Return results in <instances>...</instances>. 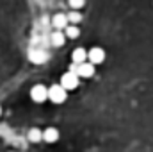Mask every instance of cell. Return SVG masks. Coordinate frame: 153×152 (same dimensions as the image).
Here are the masks:
<instances>
[{"instance_id":"52a82bcc","label":"cell","mask_w":153,"mask_h":152,"mask_svg":"<svg viewBox=\"0 0 153 152\" xmlns=\"http://www.w3.org/2000/svg\"><path fill=\"white\" fill-rule=\"evenodd\" d=\"M29 59H30L32 63H36V65H41V63H45V61L48 59V56H46V52L41 50V48H32V50L29 52Z\"/></svg>"},{"instance_id":"9c48e42d","label":"cell","mask_w":153,"mask_h":152,"mask_svg":"<svg viewBox=\"0 0 153 152\" xmlns=\"http://www.w3.org/2000/svg\"><path fill=\"white\" fill-rule=\"evenodd\" d=\"M59 140V131L55 129V127H46L45 131H43V141H46V143H55Z\"/></svg>"},{"instance_id":"8fae6325","label":"cell","mask_w":153,"mask_h":152,"mask_svg":"<svg viewBox=\"0 0 153 152\" xmlns=\"http://www.w3.org/2000/svg\"><path fill=\"white\" fill-rule=\"evenodd\" d=\"M27 138H29L30 143H41V140H43V131L38 129V127H32V129L29 131Z\"/></svg>"},{"instance_id":"6da1fadb","label":"cell","mask_w":153,"mask_h":152,"mask_svg":"<svg viewBox=\"0 0 153 152\" xmlns=\"http://www.w3.org/2000/svg\"><path fill=\"white\" fill-rule=\"evenodd\" d=\"M66 99H68V91L61 84H52L48 88V100H52L53 104H64Z\"/></svg>"},{"instance_id":"30bf717a","label":"cell","mask_w":153,"mask_h":152,"mask_svg":"<svg viewBox=\"0 0 153 152\" xmlns=\"http://www.w3.org/2000/svg\"><path fill=\"white\" fill-rule=\"evenodd\" d=\"M50 43H52L53 47H62V45L66 43V34H64L62 31H53V32L50 34Z\"/></svg>"},{"instance_id":"4fadbf2b","label":"cell","mask_w":153,"mask_h":152,"mask_svg":"<svg viewBox=\"0 0 153 152\" xmlns=\"http://www.w3.org/2000/svg\"><path fill=\"white\" fill-rule=\"evenodd\" d=\"M68 22H70V25H76V23H80L82 22V14H80V11H70V14H68Z\"/></svg>"},{"instance_id":"5bb4252c","label":"cell","mask_w":153,"mask_h":152,"mask_svg":"<svg viewBox=\"0 0 153 152\" xmlns=\"http://www.w3.org/2000/svg\"><path fill=\"white\" fill-rule=\"evenodd\" d=\"M68 4H70L71 9L78 11V9H82V7L85 5V0H68Z\"/></svg>"},{"instance_id":"9a60e30c","label":"cell","mask_w":153,"mask_h":152,"mask_svg":"<svg viewBox=\"0 0 153 152\" xmlns=\"http://www.w3.org/2000/svg\"><path fill=\"white\" fill-rule=\"evenodd\" d=\"M0 116H2V108H0Z\"/></svg>"},{"instance_id":"8992f818","label":"cell","mask_w":153,"mask_h":152,"mask_svg":"<svg viewBox=\"0 0 153 152\" xmlns=\"http://www.w3.org/2000/svg\"><path fill=\"white\" fill-rule=\"evenodd\" d=\"M94 65H91L89 61H85V63H82V65H78V70H76V75L80 77V79H89V77L94 75Z\"/></svg>"},{"instance_id":"3957f363","label":"cell","mask_w":153,"mask_h":152,"mask_svg":"<svg viewBox=\"0 0 153 152\" xmlns=\"http://www.w3.org/2000/svg\"><path fill=\"white\" fill-rule=\"evenodd\" d=\"M30 99L36 102V104H41L45 100H48V88L45 84H36L30 88Z\"/></svg>"},{"instance_id":"7c38bea8","label":"cell","mask_w":153,"mask_h":152,"mask_svg":"<svg viewBox=\"0 0 153 152\" xmlns=\"http://www.w3.org/2000/svg\"><path fill=\"white\" fill-rule=\"evenodd\" d=\"M64 34H66V38H70V39H76L80 36V29L76 25H68L64 29Z\"/></svg>"},{"instance_id":"7a4b0ae2","label":"cell","mask_w":153,"mask_h":152,"mask_svg":"<svg viewBox=\"0 0 153 152\" xmlns=\"http://www.w3.org/2000/svg\"><path fill=\"white\" fill-rule=\"evenodd\" d=\"M59 84H61L66 91H71V90H76V88H78V84H80V77L76 75V74L66 72V74H62Z\"/></svg>"},{"instance_id":"277c9868","label":"cell","mask_w":153,"mask_h":152,"mask_svg":"<svg viewBox=\"0 0 153 152\" xmlns=\"http://www.w3.org/2000/svg\"><path fill=\"white\" fill-rule=\"evenodd\" d=\"M87 61L91 65H102L105 61V50L102 47H93L91 50H87Z\"/></svg>"},{"instance_id":"ba28073f","label":"cell","mask_w":153,"mask_h":152,"mask_svg":"<svg viewBox=\"0 0 153 152\" xmlns=\"http://www.w3.org/2000/svg\"><path fill=\"white\" fill-rule=\"evenodd\" d=\"M85 61H87V50L82 48V47L75 48L73 54H71V63H75V65H82V63H85Z\"/></svg>"},{"instance_id":"5b68a950","label":"cell","mask_w":153,"mask_h":152,"mask_svg":"<svg viewBox=\"0 0 153 152\" xmlns=\"http://www.w3.org/2000/svg\"><path fill=\"white\" fill-rule=\"evenodd\" d=\"M52 25H53L55 31H64V29L70 25V22H68V14H64V13H57V14H53V16H52Z\"/></svg>"}]
</instances>
